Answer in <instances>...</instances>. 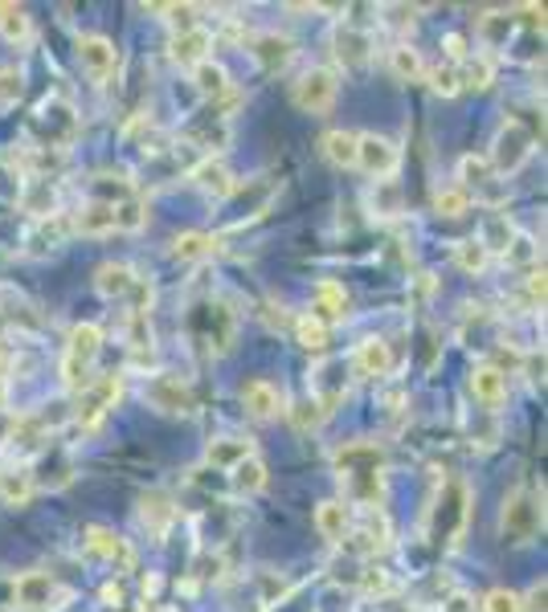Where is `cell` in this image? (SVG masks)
Listing matches in <instances>:
<instances>
[{"label":"cell","instance_id":"obj_1","mask_svg":"<svg viewBox=\"0 0 548 612\" xmlns=\"http://www.w3.org/2000/svg\"><path fill=\"white\" fill-rule=\"evenodd\" d=\"M532 155V131L524 123H504L496 131V143H491V172H499V175H511V172H520L524 168V160Z\"/></svg>","mask_w":548,"mask_h":612},{"label":"cell","instance_id":"obj_2","mask_svg":"<svg viewBox=\"0 0 548 612\" xmlns=\"http://www.w3.org/2000/svg\"><path fill=\"white\" fill-rule=\"evenodd\" d=\"M499 526L511 543H528V539L545 526V506L540 499H532L528 490H516L508 502H504V514H499Z\"/></svg>","mask_w":548,"mask_h":612},{"label":"cell","instance_id":"obj_3","mask_svg":"<svg viewBox=\"0 0 548 612\" xmlns=\"http://www.w3.org/2000/svg\"><path fill=\"white\" fill-rule=\"evenodd\" d=\"M99 327L94 323H82L70 331V348H66V360H62V372H66V384L70 388H87L90 384V363L99 355Z\"/></svg>","mask_w":548,"mask_h":612},{"label":"cell","instance_id":"obj_4","mask_svg":"<svg viewBox=\"0 0 548 612\" xmlns=\"http://www.w3.org/2000/svg\"><path fill=\"white\" fill-rule=\"evenodd\" d=\"M336 90H340V82H336L332 70H307L295 82V107L307 114H328L336 102Z\"/></svg>","mask_w":548,"mask_h":612},{"label":"cell","instance_id":"obj_5","mask_svg":"<svg viewBox=\"0 0 548 612\" xmlns=\"http://www.w3.org/2000/svg\"><path fill=\"white\" fill-rule=\"evenodd\" d=\"M357 168H365L377 180H389L401 168V148L385 136H357Z\"/></svg>","mask_w":548,"mask_h":612},{"label":"cell","instance_id":"obj_6","mask_svg":"<svg viewBox=\"0 0 548 612\" xmlns=\"http://www.w3.org/2000/svg\"><path fill=\"white\" fill-rule=\"evenodd\" d=\"M348 392V363L345 360H323L311 368V400L323 413H332V404Z\"/></svg>","mask_w":548,"mask_h":612},{"label":"cell","instance_id":"obj_7","mask_svg":"<svg viewBox=\"0 0 548 612\" xmlns=\"http://www.w3.org/2000/svg\"><path fill=\"white\" fill-rule=\"evenodd\" d=\"M13 596H17V604H21V609H29V612H46V609H58L53 600L62 596V592H58V584H53V575H46V572H26V575H17Z\"/></svg>","mask_w":548,"mask_h":612},{"label":"cell","instance_id":"obj_8","mask_svg":"<svg viewBox=\"0 0 548 612\" xmlns=\"http://www.w3.org/2000/svg\"><path fill=\"white\" fill-rule=\"evenodd\" d=\"M143 397L152 400V409H165V413H192V392L177 375H156Z\"/></svg>","mask_w":548,"mask_h":612},{"label":"cell","instance_id":"obj_9","mask_svg":"<svg viewBox=\"0 0 548 612\" xmlns=\"http://www.w3.org/2000/svg\"><path fill=\"white\" fill-rule=\"evenodd\" d=\"M78 62H82V70H87L90 78H107L116 70L119 53L107 38H82L78 41Z\"/></svg>","mask_w":548,"mask_h":612},{"label":"cell","instance_id":"obj_10","mask_svg":"<svg viewBox=\"0 0 548 612\" xmlns=\"http://www.w3.org/2000/svg\"><path fill=\"white\" fill-rule=\"evenodd\" d=\"M242 404L258 421H270V417L282 413V392L270 384V380H250V384L242 388Z\"/></svg>","mask_w":548,"mask_h":612},{"label":"cell","instance_id":"obj_11","mask_svg":"<svg viewBox=\"0 0 548 612\" xmlns=\"http://www.w3.org/2000/svg\"><path fill=\"white\" fill-rule=\"evenodd\" d=\"M70 474H74V465H70V458H66L62 450H50V453H41V462L33 465V474H29V482H33V486L62 490L66 482H70Z\"/></svg>","mask_w":548,"mask_h":612},{"label":"cell","instance_id":"obj_12","mask_svg":"<svg viewBox=\"0 0 548 612\" xmlns=\"http://www.w3.org/2000/svg\"><path fill=\"white\" fill-rule=\"evenodd\" d=\"M209 50H213V38L205 33V29H189V33H180L177 46H172V58H177L180 66H197L209 62Z\"/></svg>","mask_w":548,"mask_h":612},{"label":"cell","instance_id":"obj_13","mask_svg":"<svg viewBox=\"0 0 548 612\" xmlns=\"http://www.w3.org/2000/svg\"><path fill=\"white\" fill-rule=\"evenodd\" d=\"M369 50H372V38L369 33H360L357 26H345L336 33V58L345 66H365L369 62Z\"/></svg>","mask_w":548,"mask_h":612},{"label":"cell","instance_id":"obj_14","mask_svg":"<svg viewBox=\"0 0 548 612\" xmlns=\"http://www.w3.org/2000/svg\"><path fill=\"white\" fill-rule=\"evenodd\" d=\"M70 225H74L78 233H90V238H99V233H116V204L94 200V204H87Z\"/></svg>","mask_w":548,"mask_h":612},{"label":"cell","instance_id":"obj_15","mask_svg":"<svg viewBox=\"0 0 548 612\" xmlns=\"http://www.w3.org/2000/svg\"><path fill=\"white\" fill-rule=\"evenodd\" d=\"M471 392H475V400H484L487 409H491V404H499V400L508 397V375L499 372V368H475Z\"/></svg>","mask_w":548,"mask_h":612},{"label":"cell","instance_id":"obj_16","mask_svg":"<svg viewBox=\"0 0 548 612\" xmlns=\"http://www.w3.org/2000/svg\"><path fill=\"white\" fill-rule=\"evenodd\" d=\"M357 368L365 375H389V368H393V351H389V343L385 339H365L357 348Z\"/></svg>","mask_w":548,"mask_h":612},{"label":"cell","instance_id":"obj_17","mask_svg":"<svg viewBox=\"0 0 548 612\" xmlns=\"http://www.w3.org/2000/svg\"><path fill=\"white\" fill-rule=\"evenodd\" d=\"M246 458H255V450H250V441H242V438H221L209 445V453H205V462L217 465V470H233V465L246 462Z\"/></svg>","mask_w":548,"mask_h":612},{"label":"cell","instance_id":"obj_18","mask_svg":"<svg viewBox=\"0 0 548 612\" xmlns=\"http://www.w3.org/2000/svg\"><path fill=\"white\" fill-rule=\"evenodd\" d=\"M511 241H516V229H511V221L504 213H491L484 221V233H479V245H484L487 253H508Z\"/></svg>","mask_w":548,"mask_h":612},{"label":"cell","instance_id":"obj_19","mask_svg":"<svg viewBox=\"0 0 548 612\" xmlns=\"http://www.w3.org/2000/svg\"><path fill=\"white\" fill-rule=\"evenodd\" d=\"M29 33H33V21H29L26 9H17V4H0V38L9 41V46H26Z\"/></svg>","mask_w":548,"mask_h":612},{"label":"cell","instance_id":"obj_20","mask_svg":"<svg viewBox=\"0 0 548 612\" xmlns=\"http://www.w3.org/2000/svg\"><path fill=\"white\" fill-rule=\"evenodd\" d=\"M94 287H99L102 299H123L128 290H136V274H131L128 265H102Z\"/></svg>","mask_w":548,"mask_h":612},{"label":"cell","instance_id":"obj_21","mask_svg":"<svg viewBox=\"0 0 548 612\" xmlns=\"http://www.w3.org/2000/svg\"><path fill=\"white\" fill-rule=\"evenodd\" d=\"M323 155L336 168H357V136L352 131H328L323 136Z\"/></svg>","mask_w":548,"mask_h":612},{"label":"cell","instance_id":"obj_22","mask_svg":"<svg viewBox=\"0 0 548 612\" xmlns=\"http://www.w3.org/2000/svg\"><path fill=\"white\" fill-rule=\"evenodd\" d=\"M316 526L323 539H332V543H345L348 535V511L340 506V502H323L316 511Z\"/></svg>","mask_w":548,"mask_h":612},{"label":"cell","instance_id":"obj_23","mask_svg":"<svg viewBox=\"0 0 548 612\" xmlns=\"http://www.w3.org/2000/svg\"><path fill=\"white\" fill-rule=\"evenodd\" d=\"M255 53L267 70H282V66L291 62V41L279 38V33H262V38L255 41Z\"/></svg>","mask_w":548,"mask_h":612},{"label":"cell","instance_id":"obj_24","mask_svg":"<svg viewBox=\"0 0 548 612\" xmlns=\"http://www.w3.org/2000/svg\"><path fill=\"white\" fill-rule=\"evenodd\" d=\"M90 548L99 551V555H107L111 563H119V568L131 563V548L119 535H111V531H90Z\"/></svg>","mask_w":548,"mask_h":612},{"label":"cell","instance_id":"obj_25","mask_svg":"<svg viewBox=\"0 0 548 612\" xmlns=\"http://www.w3.org/2000/svg\"><path fill=\"white\" fill-rule=\"evenodd\" d=\"M316 299H319V311H316L319 323H323V319H345L348 299H345V290L336 287V282H319Z\"/></svg>","mask_w":548,"mask_h":612},{"label":"cell","instance_id":"obj_26","mask_svg":"<svg viewBox=\"0 0 548 612\" xmlns=\"http://www.w3.org/2000/svg\"><path fill=\"white\" fill-rule=\"evenodd\" d=\"M233 486L246 490V494H255V490L267 486V465L258 462V458H246V462L233 465Z\"/></svg>","mask_w":548,"mask_h":612},{"label":"cell","instance_id":"obj_27","mask_svg":"<svg viewBox=\"0 0 548 612\" xmlns=\"http://www.w3.org/2000/svg\"><path fill=\"white\" fill-rule=\"evenodd\" d=\"M369 204L377 209V217H397L401 213V188H397L393 180H377Z\"/></svg>","mask_w":548,"mask_h":612},{"label":"cell","instance_id":"obj_28","mask_svg":"<svg viewBox=\"0 0 548 612\" xmlns=\"http://www.w3.org/2000/svg\"><path fill=\"white\" fill-rule=\"evenodd\" d=\"M197 184L209 188L213 197H230L233 192V180L230 172H226V163H205V168H197Z\"/></svg>","mask_w":548,"mask_h":612},{"label":"cell","instance_id":"obj_29","mask_svg":"<svg viewBox=\"0 0 548 612\" xmlns=\"http://www.w3.org/2000/svg\"><path fill=\"white\" fill-rule=\"evenodd\" d=\"M226 87H230V78H226V70H221L217 62L197 66V90H201V94L217 99V94H226Z\"/></svg>","mask_w":548,"mask_h":612},{"label":"cell","instance_id":"obj_30","mask_svg":"<svg viewBox=\"0 0 548 612\" xmlns=\"http://www.w3.org/2000/svg\"><path fill=\"white\" fill-rule=\"evenodd\" d=\"M434 209L442 217H462L471 209V192H462V188H442V192L434 197Z\"/></svg>","mask_w":548,"mask_h":612},{"label":"cell","instance_id":"obj_31","mask_svg":"<svg viewBox=\"0 0 548 612\" xmlns=\"http://www.w3.org/2000/svg\"><path fill=\"white\" fill-rule=\"evenodd\" d=\"M459 172H462V192H467V188H487V184H491V163H487V160L462 155Z\"/></svg>","mask_w":548,"mask_h":612},{"label":"cell","instance_id":"obj_32","mask_svg":"<svg viewBox=\"0 0 548 612\" xmlns=\"http://www.w3.org/2000/svg\"><path fill=\"white\" fill-rule=\"evenodd\" d=\"M393 74L406 78V82H418L421 74H426V66H421V58L409 46H397L393 50Z\"/></svg>","mask_w":548,"mask_h":612},{"label":"cell","instance_id":"obj_33","mask_svg":"<svg viewBox=\"0 0 548 612\" xmlns=\"http://www.w3.org/2000/svg\"><path fill=\"white\" fill-rule=\"evenodd\" d=\"M143 221H148V213H143V204L136 197L119 200V204H116V229H123V233H136Z\"/></svg>","mask_w":548,"mask_h":612},{"label":"cell","instance_id":"obj_34","mask_svg":"<svg viewBox=\"0 0 548 612\" xmlns=\"http://www.w3.org/2000/svg\"><path fill=\"white\" fill-rule=\"evenodd\" d=\"M0 494L9 502H26L33 494V482H29V470H13V474L0 478Z\"/></svg>","mask_w":548,"mask_h":612},{"label":"cell","instance_id":"obj_35","mask_svg":"<svg viewBox=\"0 0 548 612\" xmlns=\"http://www.w3.org/2000/svg\"><path fill=\"white\" fill-rule=\"evenodd\" d=\"M299 339H303V348L323 351V339H328V327L319 323L316 314H303V319H299Z\"/></svg>","mask_w":548,"mask_h":612},{"label":"cell","instance_id":"obj_36","mask_svg":"<svg viewBox=\"0 0 548 612\" xmlns=\"http://www.w3.org/2000/svg\"><path fill=\"white\" fill-rule=\"evenodd\" d=\"M462 82L475 90L491 87V62H487V58H467V66H462Z\"/></svg>","mask_w":548,"mask_h":612},{"label":"cell","instance_id":"obj_37","mask_svg":"<svg viewBox=\"0 0 548 612\" xmlns=\"http://www.w3.org/2000/svg\"><path fill=\"white\" fill-rule=\"evenodd\" d=\"M484 612H524V600L508 588H496V592H487Z\"/></svg>","mask_w":548,"mask_h":612},{"label":"cell","instance_id":"obj_38","mask_svg":"<svg viewBox=\"0 0 548 612\" xmlns=\"http://www.w3.org/2000/svg\"><path fill=\"white\" fill-rule=\"evenodd\" d=\"M459 265L467 270V274H479L487 265V250L479 245V241H462L459 245Z\"/></svg>","mask_w":548,"mask_h":612},{"label":"cell","instance_id":"obj_39","mask_svg":"<svg viewBox=\"0 0 548 612\" xmlns=\"http://www.w3.org/2000/svg\"><path fill=\"white\" fill-rule=\"evenodd\" d=\"M205 253H213V241L201 238V233H185L177 241V258H205Z\"/></svg>","mask_w":548,"mask_h":612},{"label":"cell","instance_id":"obj_40","mask_svg":"<svg viewBox=\"0 0 548 612\" xmlns=\"http://www.w3.org/2000/svg\"><path fill=\"white\" fill-rule=\"evenodd\" d=\"M17 94H21V74L17 70H0V107L17 102Z\"/></svg>","mask_w":548,"mask_h":612},{"label":"cell","instance_id":"obj_41","mask_svg":"<svg viewBox=\"0 0 548 612\" xmlns=\"http://www.w3.org/2000/svg\"><path fill=\"white\" fill-rule=\"evenodd\" d=\"M430 78L438 94H455V90H459V74H455V70H434Z\"/></svg>","mask_w":548,"mask_h":612},{"label":"cell","instance_id":"obj_42","mask_svg":"<svg viewBox=\"0 0 548 612\" xmlns=\"http://www.w3.org/2000/svg\"><path fill=\"white\" fill-rule=\"evenodd\" d=\"M13 438H17V417L0 409V445H4V441H13Z\"/></svg>","mask_w":548,"mask_h":612},{"label":"cell","instance_id":"obj_43","mask_svg":"<svg viewBox=\"0 0 548 612\" xmlns=\"http://www.w3.org/2000/svg\"><path fill=\"white\" fill-rule=\"evenodd\" d=\"M528 612H545V580L532 584V592H528Z\"/></svg>","mask_w":548,"mask_h":612},{"label":"cell","instance_id":"obj_44","mask_svg":"<svg viewBox=\"0 0 548 612\" xmlns=\"http://www.w3.org/2000/svg\"><path fill=\"white\" fill-rule=\"evenodd\" d=\"M4 388H9V368H4V360H0V400H4Z\"/></svg>","mask_w":548,"mask_h":612}]
</instances>
